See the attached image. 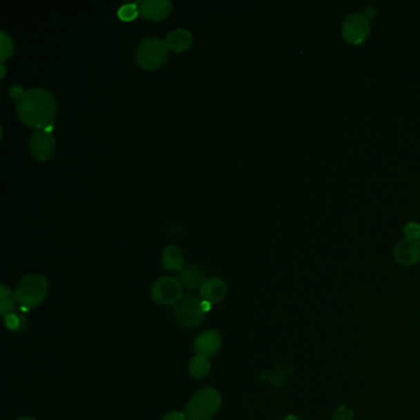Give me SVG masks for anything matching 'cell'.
<instances>
[{"instance_id":"3","label":"cell","mask_w":420,"mask_h":420,"mask_svg":"<svg viewBox=\"0 0 420 420\" xmlns=\"http://www.w3.org/2000/svg\"><path fill=\"white\" fill-rule=\"evenodd\" d=\"M221 394L212 387H204L190 398L185 414L189 420H210L221 407Z\"/></svg>"},{"instance_id":"16","label":"cell","mask_w":420,"mask_h":420,"mask_svg":"<svg viewBox=\"0 0 420 420\" xmlns=\"http://www.w3.org/2000/svg\"><path fill=\"white\" fill-rule=\"evenodd\" d=\"M211 363L209 359L196 355L189 365V371L195 379H202L210 374Z\"/></svg>"},{"instance_id":"23","label":"cell","mask_w":420,"mask_h":420,"mask_svg":"<svg viewBox=\"0 0 420 420\" xmlns=\"http://www.w3.org/2000/svg\"><path fill=\"white\" fill-rule=\"evenodd\" d=\"M376 15V9L375 6H368L366 9H365V17L369 20V19H372V17Z\"/></svg>"},{"instance_id":"22","label":"cell","mask_w":420,"mask_h":420,"mask_svg":"<svg viewBox=\"0 0 420 420\" xmlns=\"http://www.w3.org/2000/svg\"><path fill=\"white\" fill-rule=\"evenodd\" d=\"M163 420H188V417H187V414H184V413L171 412V413L164 415Z\"/></svg>"},{"instance_id":"10","label":"cell","mask_w":420,"mask_h":420,"mask_svg":"<svg viewBox=\"0 0 420 420\" xmlns=\"http://www.w3.org/2000/svg\"><path fill=\"white\" fill-rule=\"evenodd\" d=\"M222 347L221 335L216 330H206L196 338L193 349L196 355L209 359L215 356Z\"/></svg>"},{"instance_id":"2","label":"cell","mask_w":420,"mask_h":420,"mask_svg":"<svg viewBox=\"0 0 420 420\" xmlns=\"http://www.w3.org/2000/svg\"><path fill=\"white\" fill-rule=\"evenodd\" d=\"M48 280L40 274H30L17 284L15 300L23 309H30L41 305L47 296Z\"/></svg>"},{"instance_id":"9","label":"cell","mask_w":420,"mask_h":420,"mask_svg":"<svg viewBox=\"0 0 420 420\" xmlns=\"http://www.w3.org/2000/svg\"><path fill=\"white\" fill-rule=\"evenodd\" d=\"M136 6L140 15L149 21H162L173 10V4L168 0H138Z\"/></svg>"},{"instance_id":"19","label":"cell","mask_w":420,"mask_h":420,"mask_svg":"<svg viewBox=\"0 0 420 420\" xmlns=\"http://www.w3.org/2000/svg\"><path fill=\"white\" fill-rule=\"evenodd\" d=\"M138 8H137L136 3L133 4H125V6H121L117 12V17L122 20V21H132L138 17Z\"/></svg>"},{"instance_id":"25","label":"cell","mask_w":420,"mask_h":420,"mask_svg":"<svg viewBox=\"0 0 420 420\" xmlns=\"http://www.w3.org/2000/svg\"><path fill=\"white\" fill-rule=\"evenodd\" d=\"M6 77V67H4V64H1V78H4Z\"/></svg>"},{"instance_id":"14","label":"cell","mask_w":420,"mask_h":420,"mask_svg":"<svg viewBox=\"0 0 420 420\" xmlns=\"http://www.w3.org/2000/svg\"><path fill=\"white\" fill-rule=\"evenodd\" d=\"M162 265L168 271H182L184 269V254L178 245L165 247L162 254Z\"/></svg>"},{"instance_id":"12","label":"cell","mask_w":420,"mask_h":420,"mask_svg":"<svg viewBox=\"0 0 420 420\" xmlns=\"http://www.w3.org/2000/svg\"><path fill=\"white\" fill-rule=\"evenodd\" d=\"M178 278L182 287L190 291L200 290L202 284L207 280L206 270L199 264H189L184 267Z\"/></svg>"},{"instance_id":"11","label":"cell","mask_w":420,"mask_h":420,"mask_svg":"<svg viewBox=\"0 0 420 420\" xmlns=\"http://www.w3.org/2000/svg\"><path fill=\"white\" fill-rule=\"evenodd\" d=\"M394 258L398 264L403 267H412L420 261V242L415 239L405 238L401 240L394 250Z\"/></svg>"},{"instance_id":"20","label":"cell","mask_w":420,"mask_h":420,"mask_svg":"<svg viewBox=\"0 0 420 420\" xmlns=\"http://www.w3.org/2000/svg\"><path fill=\"white\" fill-rule=\"evenodd\" d=\"M404 233H405L407 238L419 240L420 226L419 225H417V223H408V225L404 227Z\"/></svg>"},{"instance_id":"1","label":"cell","mask_w":420,"mask_h":420,"mask_svg":"<svg viewBox=\"0 0 420 420\" xmlns=\"http://www.w3.org/2000/svg\"><path fill=\"white\" fill-rule=\"evenodd\" d=\"M17 117L36 131L52 130L57 117V100L44 88H30L17 99Z\"/></svg>"},{"instance_id":"6","label":"cell","mask_w":420,"mask_h":420,"mask_svg":"<svg viewBox=\"0 0 420 420\" xmlns=\"http://www.w3.org/2000/svg\"><path fill=\"white\" fill-rule=\"evenodd\" d=\"M152 297L154 301L163 306L176 305L184 297L182 285L179 278L171 276L160 278L152 286Z\"/></svg>"},{"instance_id":"7","label":"cell","mask_w":420,"mask_h":420,"mask_svg":"<svg viewBox=\"0 0 420 420\" xmlns=\"http://www.w3.org/2000/svg\"><path fill=\"white\" fill-rule=\"evenodd\" d=\"M30 153L39 162H47L56 153L57 143L51 130L35 131L30 138Z\"/></svg>"},{"instance_id":"18","label":"cell","mask_w":420,"mask_h":420,"mask_svg":"<svg viewBox=\"0 0 420 420\" xmlns=\"http://www.w3.org/2000/svg\"><path fill=\"white\" fill-rule=\"evenodd\" d=\"M15 51V46L12 37L9 34H6L3 30L0 32V53H1V64H4L6 61L12 57V53Z\"/></svg>"},{"instance_id":"13","label":"cell","mask_w":420,"mask_h":420,"mask_svg":"<svg viewBox=\"0 0 420 420\" xmlns=\"http://www.w3.org/2000/svg\"><path fill=\"white\" fill-rule=\"evenodd\" d=\"M227 285L222 278H207L201 286L200 294L204 298V301L210 302V303H220L227 296Z\"/></svg>"},{"instance_id":"4","label":"cell","mask_w":420,"mask_h":420,"mask_svg":"<svg viewBox=\"0 0 420 420\" xmlns=\"http://www.w3.org/2000/svg\"><path fill=\"white\" fill-rule=\"evenodd\" d=\"M169 47L158 37H148L141 41L136 50V62L141 68L152 72L160 68L168 59Z\"/></svg>"},{"instance_id":"26","label":"cell","mask_w":420,"mask_h":420,"mask_svg":"<svg viewBox=\"0 0 420 420\" xmlns=\"http://www.w3.org/2000/svg\"><path fill=\"white\" fill-rule=\"evenodd\" d=\"M19 420H35V419H32V418H23V419H19Z\"/></svg>"},{"instance_id":"8","label":"cell","mask_w":420,"mask_h":420,"mask_svg":"<svg viewBox=\"0 0 420 420\" xmlns=\"http://www.w3.org/2000/svg\"><path fill=\"white\" fill-rule=\"evenodd\" d=\"M341 32L349 44L361 45L369 37V20L363 14H352L344 20Z\"/></svg>"},{"instance_id":"17","label":"cell","mask_w":420,"mask_h":420,"mask_svg":"<svg viewBox=\"0 0 420 420\" xmlns=\"http://www.w3.org/2000/svg\"><path fill=\"white\" fill-rule=\"evenodd\" d=\"M0 306H1V313L3 316L6 317V314H12L15 303H17L15 300V295L12 294V291L6 287V285H1L0 287Z\"/></svg>"},{"instance_id":"24","label":"cell","mask_w":420,"mask_h":420,"mask_svg":"<svg viewBox=\"0 0 420 420\" xmlns=\"http://www.w3.org/2000/svg\"><path fill=\"white\" fill-rule=\"evenodd\" d=\"M284 420H302L301 418H298V417H296V415H289V417H286Z\"/></svg>"},{"instance_id":"5","label":"cell","mask_w":420,"mask_h":420,"mask_svg":"<svg viewBox=\"0 0 420 420\" xmlns=\"http://www.w3.org/2000/svg\"><path fill=\"white\" fill-rule=\"evenodd\" d=\"M204 300H200L195 296H184L180 301L175 305L176 322L182 324V327L193 328L199 325L204 317Z\"/></svg>"},{"instance_id":"15","label":"cell","mask_w":420,"mask_h":420,"mask_svg":"<svg viewBox=\"0 0 420 420\" xmlns=\"http://www.w3.org/2000/svg\"><path fill=\"white\" fill-rule=\"evenodd\" d=\"M166 45L169 50L174 52L188 51L190 46L193 45V35L188 30L175 29L166 36Z\"/></svg>"},{"instance_id":"21","label":"cell","mask_w":420,"mask_h":420,"mask_svg":"<svg viewBox=\"0 0 420 420\" xmlns=\"http://www.w3.org/2000/svg\"><path fill=\"white\" fill-rule=\"evenodd\" d=\"M352 418H354V413H352V409L347 408V407H341L333 415V420H352Z\"/></svg>"}]
</instances>
